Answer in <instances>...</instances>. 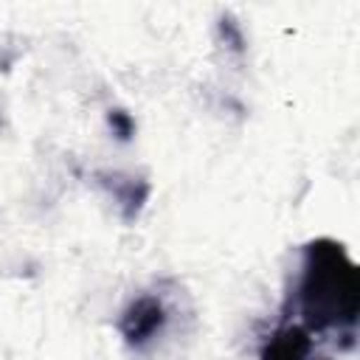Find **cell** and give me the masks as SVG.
<instances>
[{"mask_svg": "<svg viewBox=\"0 0 360 360\" xmlns=\"http://www.w3.org/2000/svg\"><path fill=\"white\" fill-rule=\"evenodd\" d=\"M312 340L301 326H281L262 352V360H309Z\"/></svg>", "mask_w": 360, "mask_h": 360, "instance_id": "3", "label": "cell"}, {"mask_svg": "<svg viewBox=\"0 0 360 360\" xmlns=\"http://www.w3.org/2000/svg\"><path fill=\"white\" fill-rule=\"evenodd\" d=\"M166 323V309L160 304V298L155 295H143L138 301L129 304V309L121 318V332L127 338L129 346H143L146 340H152Z\"/></svg>", "mask_w": 360, "mask_h": 360, "instance_id": "2", "label": "cell"}, {"mask_svg": "<svg viewBox=\"0 0 360 360\" xmlns=\"http://www.w3.org/2000/svg\"><path fill=\"white\" fill-rule=\"evenodd\" d=\"M357 270L346 250L332 239L307 245L298 309L312 329H349L357 321Z\"/></svg>", "mask_w": 360, "mask_h": 360, "instance_id": "1", "label": "cell"}]
</instances>
